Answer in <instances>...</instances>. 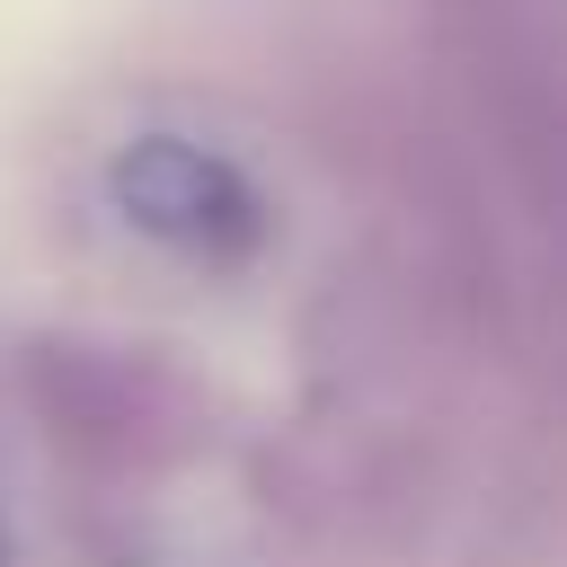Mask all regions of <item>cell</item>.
Masks as SVG:
<instances>
[{
  "label": "cell",
  "instance_id": "cell-1",
  "mask_svg": "<svg viewBox=\"0 0 567 567\" xmlns=\"http://www.w3.org/2000/svg\"><path fill=\"white\" fill-rule=\"evenodd\" d=\"M106 204L142 239H159L195 266H239L266 239V195L221 151H204L186 133H133L106 168Z\"/></svg>",
  "mask_w": 567,
  "mask_h": 567
}]
</instances>
